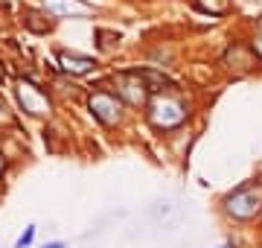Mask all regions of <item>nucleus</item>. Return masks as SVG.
Wrapping results in <instances>:
<instances>
[{
    "mask_svg": "<svg viewBox=\"0 0 262 248\" xmlns=\"http://www.w3.org/2000/svg\"><path fill=\"white\" fill-rule=\"evenodd\" d=\"M58 67L70 73V76H82V73H91L96 67V58L82 56V53H70V50H61L58 53Z\"/></svg>",
    "mask_w": 262,
    "mask_h": 248,
    "instance_id": "obj_6",
    "label": "nucleus"
},
{
    "mask_svg": "<svg viewBox=\"0 0 262 248\" xmlns=\"http://www.w3.org/2000/svg\"><path fill=\"white\" fill-rule=\"evenodd\" d=\"M184 120H187V102L172 88H160L149 99V123L155 129L169 132V129H178Z\"/></svg>",
    "mask_w": 262,
    "mask_h": 248,
    "instance_id": "obj_1",
    "label": "nucleus"
},
{
    "mask_svg": "<svg viewBox=\"0 0 262 248\" xmlns=\"http://www.w3.org/2000/svg\"><path fill=\"white\" fill-rule=\"evenodd\" d=\"M6 170V158H3V152H0V172Z\"/></svg>",
    "mask_w": 262,
    "mask_h": 248,
    "instance_id": "obj_14",
    "label": "nucleus"
},
{
    "mask_svg": "<svg viewBox=\"0 0 262 248\" xmlns=\"http://www.w3.org/2000/svg\"><path fill=\"white\" fill-rule=\"evenodd\" d=\"M32 239H35V225H27V231L18 237L15 248H29V245H32Z\"/></svg>",
    "mask_w": 262,
    "mask_h": 248,
    "instance_id": "obj_10",
    "label": "nucleus"
},
{
    "mask_svg": "<svg viewBox=\"0 0 262 248\" xmlns=\"http://www.w3.org/2000/svg\"><path fill=\"white\" fill-rule=\"evenodd\" d=\"M41 248H67L61 239H56V242H47V245H41Z\"/></svg>",
    "mask_w": 262,
    "mask_h": 248,
    "instance_id": "obj_13",
    "label": "nucleus"
},
{
    "mask_svg": "<svg viewBox=\"0 0 262 248\" xmlns=\"http://www.w3.org/2000/svg\"><path fill=\"white\" fill-rule=\"evenodd\" d=\"M24 24H27L32 32H47V29H50V20H41V15H38V12H32V9L24 12Z\"/></svg>",
    "mask_w": 262,
    "mask_h": 248,
    "instance_id": "obj_9",
    "label": "nucleus"
},
{
    "mask_svg": "<svg viewBox=\"0 0 262 248\" xmlns=\"http://www.w3.org/2000/svg\"><path fill=\"white\" fill-rule=\"evenodd\" d=\"M256 29H259V35H262V18H259V27H256Z\"/></svg>",
    "mask_w": 262,
    "mask_h": 248,
    "instance_id": "obj_15",
    "label": "nucleus"
},
{
    "mask_svg": "<svg viewBox=\"0 0 262 248\" xmlns=\"http://www.w3.org/2000/svg\"><path fill=\"white\" fill-rule=\"evenodd\" d=\"M0 79H3V65H0Z\"/></svg>",
    "mask_w": 262,
    "mask_h": 248,
    "instance_id": "obj_17",
    "label": "nucleus"
},
{
    "mask_svg": "<svg viewBox=\"0 0 262 248\" xmlns=\"http://www.w3.org/2000/svg\"><path fill=\"white\" fill-rule=\"evenodd\" d=\"M15 96H18V105L29 117H50L53 114V102H50L47 91H41L29 79H15Z\"/></svg>",
    "mask_w": 262,
    "mask_h": 248,
    "instance_id": "obj_3",
    "label": "nucleus"
},
{
    "mask_svg": "<svg viewBox=\"0 0 262 248\" xmlns=\"http://www.w3.org/2000/svg\"><path fill=\"white\" fill-rule=\"evenodd\" d=\"M219 248H233V245H230V242H227V245H219Z\"/></svg>",
    "mask_w": 262,
    "mask_h": 248,
    "instance_id": "obj_16",
    "label": "nucleus"
},
{
    "mask_svg": "<svg viewBox=\"0 0 262 248\" xmlns=\"http://www.w3.org/2000/svg\"><path fill=\"white\" fill-rule=\"evenodd\" d=\"M259 208H262V193L256 184H242L225 199L227 216H233V219H253L259 213Z\"/></svg>",
    "mask_w": 262,
    "mask_h": 248,
    "instance_id": "obj_2",
    "label": "nucleus"
},
{
    "mask_svg": "<svg viewBox=\"0 0 262 248\" xmlns=\"http://www.w3.org/2000/svg\"><path fill=\"white\" fill-rule=\"evenodd\" d=\"M12 123H15V117H12L9 105L3 102V96H0V126H12Z\"/></svg>",
    "mask_w": 262,
    "mask_h": 248,
    "instance_id": "obj_11",
    "label": "nucleus"
},
{
    "mask_svg": "<svg viewBox=\"0 0 262 248\" xmlns=\"http://www.w3.org/2000/svg\"><path fill=\"white\" fill-rule=\"evenodd\" d=\"M44 9L56 18H76V15H88V3L84 0H44Z\"/></svg>",
    "mask_w": 262,
    "mask_h": 248,
    "instance_id": "obj_7",
    "label": "nucleus"
},
{
    "mask_svg": "<svg viewBox=\"0 0 262 248\" xmlns=\"http://www.w3.org/2000/svg\"><path fill=\"white\" fill-rule=\"evenodd\" d=\"M88 108L102 126H117L122 120V99L111 91H91L88 96Z\"/></svg>",
    "mask_w": 262,
    "mask_h": 248,
    "instance_id": "obj_4",
    "label": "nucleus"
},
{
    "mask_svg": "<svg viewBox=\"0 0 262 248\" xmlns=\"http://www.w3.org/2000/svg\"><path fill=\"white\" fill-rule=\"evenodd\" d=\"M251 47H253V53H256V58H262V35H259V38H253Z\"/></svg>",
    "mask_w": 262,
    "mask_h": 248,
    "instance_id": "obj_12",
    "label": "nucleus"
},
{
    "mask_svg": "<svg viewBox=\"0 0 262 248\" xmlns=\"http://www.w3.org/2000/svg\"><path fill=\"white\" fill-rule=\"evenodd\" d=\"M195 6L201 12H210V15H222V12L230 9V0H198Z\"/></svg>",
    "mask_w": 262,
    "mask_h": 248,
    "instance_id": "obj_8",
    "label": "nucleus"
},
{
    "mask_svg": "<svg viewBox=\"0 0 262 248\" xmlns=\"http://www.w3.org/2000/svg\"><path fill=\"white\" fill-rule=\"evenodd\" d=\"M117 82V91H120V99H125L128 105H146L149 102V82L143 76V70H125L114 79Z\"/></svg>",
    "mask_w": 262,
    "mask_h": 248,
    "instance_id": "obj_5",
    "label": "nucleus"
}]
</instances>
